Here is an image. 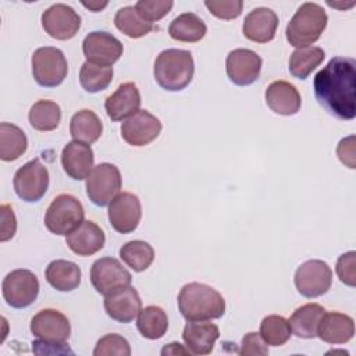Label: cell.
I'll list each match as a JSON object with an SVG mask.
<instances>
[{
    "label": "cell",
    "mask_w": 356,
    "mask_h": 356,
    "mask_svg": "<svg viewBox=\"0 0 356 356\" xmlns=\"http://www.w3.org/2000/svg\"><path fill=\"white\" fill-rule=\"evenodd\" d=\"M28 149V138L25 132L10 122L0 124V159L3 161H14L19 159Z\"/></svg>",
    "instance_id": "obj_31"
},
{
    "label": "cell",
    "mask_w": 356,
    "mask_h": 356,
    "mask_svg": "<svg viewBox=\"0 0 356 356\" xmlns=\"http://www.w3.org/2000/svg\"><path fill=\"white\" fill-rule=\"evenodd\" d=\"M1 222H0V241L6 242L11 239L17 232V218L13 209L8 204H1Z\"/></svg>",
    "instance_id": "obj_43"
},
{
    "label": "cell",
    "mask_w": 356,
    "mask_h": 356,
    "mask_svg": "<svg viewBox=\"0 0 356 356\" xmlns=\"http://www.w3.org/2000/svg\"><path fill=\"white\" fill-rule=\"evenodd\" d=\"M140 93L134 82L121 83L114 93L107 96L104 108L111 121H125L139 111Z\"/></svg>",
    "instance_id": "obj_20"
},
{
    "label": "cell",
    "mask_w": 356,
    "mask_h": 356,
    "mask_svg": "<svg viewBox=\"0 0 356 356\" xmlns=\"http://www.w3.org/2000/svg\"><path fill=\"white\" fill-rule=\"evenodd\" d=\"M161 121L147 110H139L121 125L122 139L135 147H142L152 143L161 132Z\"/></svg>",
    "instance_id": "obj_17"
},
{
    "label": "cell",
    "mask_w": 356,
    "mask_h": 356,
    "mask_svg": "<svg viewBox=\"0 0 356 356\" xmlns=\"http://www.w3.org/2000/svg\"><path fill=\"white\" fill-rule=\"evenodd\" d=\"M218 337V327L207 321H188L182 331L185 346L192 355L211 353Z\"/></svg>",
    "instance_id": "obj_25"
},
{
    "label": "cell",
    "mask_w": 356,
    "mask_h": 356,
    "mask_svg": "<svg viewBox=\"0 0 356 356\" xmlns=\"http://www.w3.org/2000/svg\"><path fill=\"white\" fill-rule=\"evenodd\" d=\"M259 334L267 345L282 346L289 341L292 330L289 321L285 317L278 314H270L261 320Z\"/></svg>",
    "instance_id": "obj_37"
},
{
    "label": "cell",
    "mask_w": 356,
    "mask_h": 356,
    "mask_svg": "<svg viewBox=\"0 0 356 356\" xmlns=\"http://www.w3.org/2000/svg\"><path fill=\"white\" fill-rule=\"evenodd\" d=\"M29 330L39 341L56 346H65L71 335L70 320L56 309L38 312L31 320Z\"/></svg>",
    "instance_id": "obj_9"
},
{
    "label": "cell",
    "mask_w": 356,
    "mask_h": 356,
    "mask_svg": "<svg viewBox=\"0 0 356 356\" xmlns=\"http://www.w3.org/2000/svg\"><path fill=\"white\" fill-rule=\"evenodd\" d=\"M113 67H102L85 61L79 70V83L88 93H97L111 83Z\"/></svg>",
    "instance_id": "obj_36"
},
{
    "label": "cell",
    "mask_w": 356,
    "mask_h": 356,
    "mask_svg": "<svg viewBox=\"0 0 356 356\" xmlns=\"http://www.w3.org/2000/svg\"><path fill=\"white\" fill-rule=\"evenodd\" d=\"M129 342L120 334H107L102 337L93 349V356H129Z\"/></svg>",
    "instance_id": "obj_38"
},
{
    "label": "cell",
    "mask_w": 356,
    "mask_h": 356,
    "mask_svg": "<svg viewBox=\"0 0 356 356\" xmlns=\"http://www.w3.org/2000/svg\"><path fill=\"white\" fill-rule=\"evenodd\" d=\"M136 328L146 339H160L168 328L167 313L159 306H146L138 314Z\"/></svg>",
    "instance_id": "obj_33"
},
{
    "label": "cell",
    "mask_w": 356,
    "mask_h": 356,
    "mask_svg": "<svg viewBox=\"0 0 356 356\" xmlns=\"http://www.w3.org/2000/svg\"><path fill=\"white\" fill-rule=\"evenodd\" d=\"M1 291L8 306L14 309H25L31 306L39 295V280L29 270H13L4 277Z\"/></svg>",
    "instance_id": "obj_10"
},
{
    "label": "cell",
    "mask_w": 356,
    "mask_h": 356,
    "mask_svg": "<svg viewBox=\"0 0 356 356\" xmlns=\"http://www.w3.org/2000/svg\"><path fill=\"white\" fill-rule=\"evenodd\" d=\"M82 203L72 195L61 193L53 199L44 214V225L54 235H68L85 220Z\"/></svg>",
    "instance_id": "obj_5"
},
{
    "label": "cell",
    "mask_w": 356,
    "mask_h": 356,
    "mask_svg": "<svg viewBox=\"0 0 356 356\" xmlns=\"http://www.w3.org/2000/svg\"><path fill=\"white\" fill-rule=\"evenodd\" d=\"M46 281L58 292H71L81 284L82 273L78 264L70 260H53L44 271Z\"/></svg>",
    "instance_id": "obj_26"
},
{
    "label": "cell",
    "mask_w": 356,
    "mask_h": 356,
    "mask_svg": "<svg viewBox=\"0 0 356 356\" xmlns=\"http://www.w3.org/2000/svg\"><path fill=\"white\" fill-rule=\"evenodd\" d=\"M168 33L174 40L196 43L206 36L207 26L195 13H182L171 21Z\"/></svg>",
    "instance_id": "obj_28"
},
{
    "label": "cell",
    "mask_w": 356,
    "mask_h": 356,
    "mask_svg": "<svg viewBox=\"0 0 356 356\" xmlns=\"http://www.w3.org/2000/svg\"><path fill=\"white\" fill-rule=\"evenodd\" d=\"M121 260L135 273L145 271L154 260V249L146 241H129L120 248Z\"/></svg>",
    "instance_id": "obj_34"
},
{
    "label": "cell",
    "mask_w": 356,
    "mask_h": 356,
    "mask_svg": "<svg viewBox=\"0 0 356 356\" xmlns=\"http://www.w3.org/2000/svg\"><path fill=\"white\" fill-rule=\"evenodd\" d=\"M104 310L107 316L118 323L128 324L134 321L142 310V300L138 291L128 285L104 296Z\"/></svg>",
    "instance_id": "obj_18"
},
{
    "label": "cell",
    "mask_w": 356,
    "mask_h": 356,
    "mask_svg": "<svg viewBox=\"0 0 356 356\" xmlns=\"http://www.w3.org/2000/svg\"><path fill=\"white\" fill-rule=\"evenodd\" d=\"M178 309L186 321H207L225 313V299L210 285L202 282L185 284L177 298Z\"/></svg>",
    "instance_id": "obj_2"
},
{
    "label": "cell",
    "mask_w": 356,
    "mask_h": 356,
    "mask_svg": "<svg viewBox=\"0 0 356 356\" xmlns=\"http://www.w3.org/2000/svg\"><path fill=\"white\" fill-rule=\"evenodd\" d=\"M31 63L33 79L43 88H56L67 78L68 63L64 53L57 47L44 46L36 49Z\"/></svg>",
    "instance_id": "obj_6"
},
{
    "label": "cell",
    "mask_w": 356,
    "mask_h": 356,
    "mask_svg": "<svg viewBox=\"0 0 356 356\" xmlns=\"http://www.w3.org/2000/svg\"><path fill=\"white\" fill-rule=\"evenodd\" d=\"M337 156L342 164L349 168H355V136L350 135L339 140L337 146Z\"/></svg>",
    "instance_id": "obj_44"
},
{
    "label": "cell",
    "mask_w": 356,
    "mask_h": 356,
    "mask_svg": "<svg viewBox=\"0 0 356 356\" xmlns=\"http://www.w3.org/2000/svg\"><path fill=\"white\" fill-rule=\"evenodd\" d=\"M324 313L325 309L318 303H306L298 307L288 320L292 334L303 339L316 338L317 327Z\"/></svg>",
    "instance_id": "obj_27"
},
{
    "label": "cell",
    "mask_w": 356,
    "mask_h": 356,
    "mask_svg": "<svg viewBox=\"0 0 356 356\" xmlns=\"http://www.w3.org/2000/svg\"><path fill=\"white\" fill-rule=\"evenodd\" d=\"M264 97L270 110L280 115H295L302 106V97L296 86L286 81L271 82L266 89Z\"/></svg>",
    "instance_id": "obj_23"
},
{
    "label": "cell",
    "mask_w": 356,
    "mask_h": 356,
    "mask_svg": "<svg viewBox=\"0 0 356 356\" xmlns=\"http://www.w3.org/2000/svg\"><path fill=\"white\" fill-rule=\"evenodd\" d=\"M42 26L53 39L70 40L81 28V17L72 7L57 3L43 11Z\"/></svg>",
    "instance_id": "obj_14"
},
{
    "label": "cell",
    "mask_w": 356,
    "mask_h": 356,
    "mask_svg": "<svg viewBox=\"0 0 356 356\" xmlns=\"http://www.w3.org/2000/svg\"><path fill=\"white\" fill-rule=\"evenodd\" d=\"M325 58V53L318 46L300 47L292 51L289 57L288 70L292 76L306 79Z\"/></svg>",
    "instance_id": "obj_30"
},
{
    "label": "cell",
    "mask_w": 356,
    "mask_h": 356,
    "mask_svg": "<svg viewBox=\"0 0 356 356\" xmlns=\"http://www.w3.org/2000/svg\"><path fill=\"white\" fill-rule=\"evenodd\" d=\"M108 221L120 234L134 232L142 218V204L136 195L131 192L118 193L108 204Z\"/></svg>",
    "instance_id": "obj_16"
},
{
    "label": "cell",
    "mask_w": 356,
    "mask_h": 356,
    "mask_svg": "<svg viewBox=\"0 0 356 356\" xmlns=\"http://www.w3.org/2000/svg\"><path fill=\"white\" fill-rule=\"evenodd\" d=\"M335 273L341 282L353 288L356 285V252L349 250L337 260Z\"/></svg>",
    "instance_id": "obj_41"
},
{
    "label": "cell",
    "mask_w": 356,
    "mask_h": 356,
    "mask_svg": "<svg viewBox=\"0 0 356 356\" xmlns=\"http://www.w3.org/2000/svg\"><path fill=\"white\" fill-rule=\"evenodd\" d=\"M174 6L171 0H139L135 4L138 14L147 22L153 24L165 17Z\"/></svg>",
    "instance_id": "obj_39"
},
{
    "label": "cell",
    "mask_w": 356,
    "mask_h": 356,
    "mask_svg": "<svg viewBox=\"0 0 356 356\" xmlns=\"http://www.w3.org/2000/svg\"><path fill=\"white\" fill-rule=\"evenodd\" d=\"M65 243L78 256H92L103 249L106 235L96 222L86 220L67 235Z\"/></svg>",
    "instance_id": "obj_22"
},
{
    "label": "cell",
    "mask_w": 356,
    "mask_h": 356,
    "mask_svg": "<svg viewBox=\"0 0 356 356\" xmlns=\"http://www.w3.org/2000/svg\"><path fill=\"white\" fill-rule=\"evenodd\" d=\"M103 132L102 120L92 110L76 111L70 121V134L74 140L90 145L96 142Z\"/></svg>",
    "instance_id": "obj_29"
},
{
    "label": "cell",
    "mask_w": 356,
    "mask_h": 356,
    "mask_svg": "<svg viewBox=\"0 0 356 356\" xmlns=\"http://www.w3.org/2000/svg\"><path fill=\"white\" fill-rule=\"evenodd\" d=\"M28 120L31 127L36 131H54L61 121V108L56 102L42 99L32 104L29 108Z\"/></svg>",
    "instance_id": "obj_32"
},
{
    "label": "cell",
    "mask_w": 356,
    "mask_h": 356,
    "mask_svg": "<svg viewBox=\"0 0 356 356\" xmlns=\"http://www.w3.org/2000/svg\"><path fill=\"white\" fill-rule=\"evenodd\" d=\"M161 355H191V352L185 349L179 342H171L161 349Z\"/></svg>",
    "instance_id": "obj_46"
},
{
    "label": "cell",
    "mask_w": 356,
    "mask_h": 356,
    "mask_svg": "<svg viewBox=\"0 0 356 356\" xmlns=\"http://www.w3.org/2000/svg\"><path fill=\"white\" fill-rule=\"evenodd\" d=\"M355 335V321L339 312H325L317 327V337L331 345L349 342Z\"/></svg>",
    "instance_id": "obj_24"
},
{
    "label": "cell",
    "mask_w": 356,
    "mask_h": 356,
    "mask_svg": "<svg viewBox=\"0 0 356 356\" xmlns=\"http://www.w3.org/2000/svg\"><path fill=\"white\" fill-rule=\"evenodd\" d=\"M90 282L97 293L107 296L131 285L132 275L120 260L114 257H102L90 267Z\"/></svg>",
    "instance_id": "obj_12"
},
{
    "label": "cell",
    "mask_w": 356,
    "mask_h": 356,
    "mask_svg": "<svg viewBox=\"0 0 356 356\" xmlns=\"http://www.w3.org/2000/svg\"><path fill=\"white\" fill-rule=\"evenodd\" d=\"M317 103L339 120H353L356 115V61L337 56L323 67L313 79Z\"/></svg>",
    "instance_id": "obj_1"
},
{
    "label": "cell",
    "mask_w": 356,
    "mask_h": 356,
    "mask_svg": "<svg viewBox=\"0 0 356 356\" xmlns=\"http://www.w3.org/2000/svg\"><path fill=\"white\" fill-rule=\"evenodd\" d=\"M107 1H82V6L83 7H86V8H89L90 11H93V13H99V11H102L104 7H107Z\"/></svg>",
    "instance_id": "obj_47"
},
{
    "label": "cell",
    "mask_w": 356,
    "mask_h": 356,
    "mask_svg": "<svg viewBox=\"0 0 356 356\" xmlns=\"http://www.w3.org/2000/svg\"><path fill=\"white\" fill-rule=\"evenodd\" d=\"M195 63L191 51L182 49H167L154 60L153 75L160 88L167 92L185 89L193 78Z\"/></svg>",
    "instance_id": "obj_3"
},
{
    "label": "cell",
    "mask_w": 356,
    "mask_h": 356,
    "mask_svg": "<svg viewBox=\"0 0 356 356\" xmlns=\"http://www.w3.org/2000/svg\"><path fill=\"white\" fill-rule=\"evenodd\" d=\"M261 64V57L250 49L231 50L225 60L227 76L234 85H252L260 76Z\"/></svg>",
    "instance_id": "obj_15"
},
{
    "label": "cell",
    "mask_w": 356,
    "mask_h": 356,
    "mask_svg": "<svg viewBox=\"0 0 356 356\" xmlns=\"http://www.w3.org/2000/svg\"><path fill=\"white\" fill-rule=\"evenodd\" d=\"M95 164V154L90 145L71 140L61 152V165L64 172L75 179L83 181L92 172Z\"/></svg>",
    "instance_id": "obj_19"
},
{
    "label": "cell",
    "mask_w": 356,
    "mask_h": 356,
    "mask_svg": "<svg viewBox=\"0 0 356 356\" xmlns=\"http://www.w3.org/2000/svg\"><path fill=\"white\" fill-rule=\"evenodd\" d=\"M278 28V15L267 7L252 10L243 19L242 33L246 39L256 43L271 42Z\"/></svg>",
    "instance_id": "obj_21"
},
{
    "label": "cell",
    "mask_w": 356,
    "mask_h": 356,
    "mask_svg": "<svg viewBox=\"0 0 356 356\" xmlns=\"http://www.w3.org/2000/svg\"><path fill=\"white\" fill-rule=\"evenodd\" d=\"M204 6L214 17L229 21L241 15L243 3L241 0H206Z\"/></svg>",
    "instance_id": "obj_40"
},
{
    "label": "cell",
    "mask_w": 356,
    "mask_h": 356,
    "mask_svg": "<svg viewBox=\"0 0 356 356\" xmlns=\"http://www.w3.org/2000/svg\"><path fill=\"white\" fill-rule=\"evenodd\" d=\"M239 355L241 356H249V355L264 356V355H268V348L259 332H248L242 338Z\"/></svg>",
    "instance_id": "obj_42"
},
{
    "label": "cell",
    "mask_w": 356,
    "mask_h": 356,
    "mask_svg": "<svg viewBox=\"0 0 356 356\" xmlns=\"http://www.w3.org/2000/svg\"><path fill=\"white\" fill-rule=\"evenodd\" d=\"M82 51L86 61L102 65L111 67L122 56V43L108 32L93 31L88 33L82 42Z\"/></svg>",
    "instance_id": "obj_13"
},
{
    "label": "cell",
    "mask_w": 356,
    "mask_h": 356,
    "mask_svg": "<svg viewBox=\"0 0 356 356\" xmlns=\"http://www.w3.org/2000/svg\"><path fill=\"white\" fill-rule=\"evenodd\" d=\"M327 22V13L320 4L303 3L286 25V40L296 49L312 46L325 31Z\"/></svg>",
    "instance_id": "obj_4"
},
{
    "label": "cell",
    "mask_w": 356,
    "mask_h": 356,
    "mask_svg": "<svg viewBox=\"0 0 356 356\" xmlns=\"http://www.w3.org/2000/svg\"><path fill=\"white\" fill-rule=\"evenodd\" d=\"M114 25L120 32L132 39H139L153 31V24L145 21L138 14L135 6L120 8L114 15Z\"/></svg>",
    "instance_id": "obj_35"
},
{
    "label": "cell",
    "mask_w": 356,
    "mask_h": 356,
    "mask_svg": "<svg viewBox=\"0 0 356 356\" xmlns=\"http://www.w3.org/2000/svg\"><path fill=\"white\" fill-rule=\"evenodd\" d=\"M121 186V172L118 167L111 163H100L95 165L92 172L85 179L86 195L89 200L99 207L108 206L120 193Z\"/></svg>",
    "instance_id": "obj_7"
},
{
    "label": "cell",
    "mask_w": 356,
    "mask_h": 356,
    "mask_svg": "<svg viewBox=\"0 0 356 356\" xmlns=\"http://www.w3.org/2000/svg\"><path fill=\"white\" fill-rule=\"evenodd\" d=\"M32 349L38 355H60V353H72V350L65 345V346H56V345H47L39 339L32 342Z\"/></svg>",
    "instance_id": "obj_45"
},
{
    "label": "cell",
    "mask_w": 356,
    "mask_h": 356,
    "mask_svg": "<svg viewBox=\"0 0 356 356\" xmlns=\"http://www.w3.org/2000/svg\"><path fill=\"white\" fill-rule=\"evenodd\" d=\"M293 282L302 296L317 298L327 293L331 288L332 270L325 261L312 259L296 268Z\"/></svg>",
    "instance_id": "obj_11"
},
{
    "label": "cell",
    "mask_w": 356,
    "mask_h": 356,
    "mask_svg": "<svg viewBox=\"0 0 356 356\" xmlns=\"http://www.w3.org/2000/svg\"><path fill=\"white\" fill-rule=\"evenodd\" d=\"M330 7H334V8H341V10H343V8H349V7H353V4L355 3H349V4H346V6H343V4H339V3H327Z\"/></svg>",
    "instance_id": "obj_48"
},
{
    "label": "cell",
    "mask_w": 356,
    "mask_h": 356,
    "mask_svg": "<svg viewBox=\"0 0 356 356\" xmlns=\"http://www.w3.org/2000/svg\"><path fill=\"white\" fill-rule=\"evenodd\" d=\"M13 185L17 196L24 202H39L49 188V171L39 159H33L15 171Z\"/></svg>",
    "instance_id": "obj_8"
}]
</instances>
